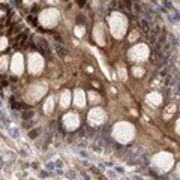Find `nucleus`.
I'll list each match as a JSON object with an SVG mask.
<instances>
[{
  "label": "nucleus",
  "mask_w": 180,
  "mask_h": 180,
  "mask_svg": "<svg viewBox=\"0 0 180 180\" xmlns=\"http://www.w3.org/2000/svg\"><path fill=\"white\" fill-rule=\"evenodd\" d=\"M39 45H41V51H42V54L47 57V59H51V50H50V45H48L47 41L42 39L39 42Z\"/></svg>",
  "instance_id": "nucleus-1"
},
{
  "label": "nucleus",
  "mask_w": 180,
  "mask_h": 180,
  "mask_svg": "<svg viewBox=\"0 0 180 180\" xmlns=\"http://www.w3.org/2000/svg\"><path fill=\"white\" fill-rule=\"evenodd\" d=\"M54 51L57 53V56L60 57V59H65L68 54V51H66V48H63L60 44H54Z\"/></svg>",
  "instance_id": "nucleus-2"
},
{
  "label": "nucleus",
  "mask_w": 180,
  "mask_h": 180,
  "mask_svg": "<svg viewBox=\"0 0 180 180\" xmlns=\"http://www.w3.org/2000/svg\"><path fill=\"white\" fill-rule=\"evenodd\" d=\"M26 38H27V35H26V33H20V35L17 36V39H15V42H17V45H18V47H21V45L24 44V41H26Z\"/></svg>",
  "instance_id": "nucleus-3"
},
{
  "label": "nucleus",
  "mask_w": 180,
  "mask_h": 180,
  "mask_svg": "<svg viewBox=\"0 0 180 180\" xmlns=\"http://www.w3.org/2000/svg\"><path fill=\"white\" fill-rule=\"evenodd\" d=\"M41 134V128H36V129H32L30 132H29V138H30V140H35L36 137H38V135Z\"/></svg>",
  "instance_id": "nucleus-4"
},
{
  "label": "nucleus",
  "mask_w": 180,
  "mask_h": 180,
  "mask_svg": "<svg viewBox=\"0 0 180 180\" xmlns=\"http://www.w3.org/2000/svg\"><path fill=\"white\" fill-rule=\"evenodd\" d=\"M162 2V5L167 8V9H174V5L171 3V0H161Z\"/></svg>",
  "instance_id": "nucleus-5"
},
{
  "label": "nucleus",
  "mask_w": 180,
  "mask_h": 180,
  "mask_svg": "<svg viewBox=\"0 0 180 180\" xmlns=\"http://www.w3.org/2000/svg\"><path fill=\"white\" fill-rule=\"evenodd\" d=\"M140 24H141V27H143V30H144V32H149L150 30V27H149V24H147L146 20H141Z\"/></svg>",
  "instance_id": "nucleus-6"
},
{
  "label": "nucleus",
  "mask_w": 180,
  "mask_h": 180,
  "mask_svg": "<svg viewBox=\"0 0 180 180\" xmlns=\"http://www.w3.org/2000/svg\"><path fill=\"white\" fill-rule=\"evenodd\" d=\"M33 117V111H24L23 113V119L24 120H29V119Z\"/></svg>",
  "instance_id": "nucleus-7"
},
{
  "label": "nucleus",
  "mask_w": 180,
  "mask_h": 180,
  "mask_svg": "<svg viewBox=\"0 0 180 180\" xmlns=\"http://www.w3.org/2000/svg\"><path fill=\"white\" fill-rule=\"evenodd\" d=\"M27 20H29V23H32L33 26H36V24H38V21H36V18L33 17V15H29V17H27Z\"/></svg>",
  "instance_id": "nucleus-8"
},
{
  "label": "nucleus",
  "mask_w": 180,
  "mask_h": 180,
  "mask_svg": "<svg viewBox=\"0 0 180 180\" xmlns=\"http://www.w3.org/2000/svg\"><path fill=\"white\" fill-rule=\"evenodd\" d=\"M9 132L12 134V137H14V138H18V135H20V134H18V131H17V129H14V128H9Z\"/></svg>",
  "instance_id": "nucleus-9"
},
{
  "label": "nucleus",
  "mask_w": 180,
  "mask_h": 180,
  "mask_svg": "<svg viewBox=\"0 0 180 180\" xmlns=\"http://www.w3.org/2000/svg\"><path fill=\"white\" fill-rule=\"evenodd\" d=\"M84 21H86V20H84V17H83V15L77 17V24H84Z\"/></svg>",
  "instance_id": "nucleus-10"
},
{
  "label": "nucleus",
  "mask_w": 180,
  "mask_h": 180,
  "mask_svg": "<svg viewBox=\"0 0 180 180\" xmlns=\"http://www.w3.org/2000/svg\"><path fill=\"white\" fill-rule=\"evenodd\" d=\"M54 167H56V168H62V167H63V162L60 161V159H57L56 164H54Z\"/></svg>",
  "instance_id": "nucleus-11"
},
{
  "label": "nucleus",
  "mask_w": 180,
  "mask_h": 180,
  "mask_svg": "<svg viewBox=\"0 0 180 180\" xmlns=\"http://www.w3.org/2000/svg\"><path fill=\"white\" fill-rule=\"evenodd\" d=\"M47 168H48V170H51V171H53V170H54V168H56V167H54V164H53V162H48V164H47Z\"/></svg>",
  "instance_id": "nucleus-12"
},
{
  "label": "nucleus",
  "mask_w": 180,
  "mask_h": 180,
  "mask_svg": "<svg viewBox=\"0 0 180 180\" xmlns=\"http://www.w3.org/2000/svg\"><path fill=\"white\" fill-rule=\"evenodd\" d=\"M78 153L81 155L83 158H89V155H87V152H84V150H78Z\"/></svg>",
  "instance_id": "nucleus-13"
},
{
  "label": "nucleus",
  "mask_w": 180,
  "mask_h": 180,
  "mask_svg": "<svg viewBox=\"0 0 180 180\" xmlns=\"http://www.w3.org/2000/svg\"><path fill=\"white\" fill-rule=\"evenodd\" d=\"M0 86H2V87H6V86H8V80H0Z\"/></svg>",
  "instance_id": "nucleus-14"
},
{
  "label": "nucleus",
  "mask_w": 180,
  "mask_h": 180,
  "mask_svg": "<svg viewBox=\"0 0 180 180\" xmlns=\"http://www.w3.org/2000/svg\"><path fill=\"white\" fill-rule=\"evenodd\" d=\"M125 3H126V8H128V9L132 8V2H131V0H125Z\"/></svg>",
  "instance_id": "nucleus-15"
},
{
  "label": "nucleus",
  "mask_w": 180,
  "mask_h": 180,
  "mask_svg": "<svg viewBox=\"0 0 180 180\" xmlns=\"http://www.w3.org/2000/svg\"><path fill=\"white\" fill-rule=\"evenodd\" d=\"M56 174H57V176H62V174H63L62 168H56Z\"/></svg>",
  "instance_id": "nucleus-16"
},
{
  "label": "nucleus",
  "mask_w": 180,
  "mask_h": 180,
  "mask_svg": "<svg viewBox=\"0 0 180 180\" xmlns=\"http://www.w3.org/2000/svg\"><path fill=\"white\" fill-rule=\"evenodd\" d=\"M77 2H78V5H80V6H84L87 0H77Z\"/></svg>",
  "instance_id": "nucleus-17"
},
{
  "label": "nucleus",
  "mask_w": 180,
  "mask_h": 180,
  "mask_svg": "<svg viewBox=\"0 0 180 180\" xmlns=\"http://www.w3.org/2000/svg\"><path fill=\"white\" fill-rule=\"evenodd\" d=\"M108 174L110 177H116V171H108Z\"/></svg>",
  "instance_id": "nucleus-18"
},
{
  "label": "nucleus",
  "mask_w": 180,
  "mask_h": 180,
  "mask_svg": "<svg viewBox=\"0 0 180 180\" xmlns=\"http://www.w3.org/2000/svg\"><path fill=\"white\" fill-rule=\"evenodd\" d=\"M41 177H48V173L47 171H42V173H41Z\"/></svg>",
  "instance_id": "nucleus-19"
},
{
  "label": "nucleus",
  "mask_w": 180,
  "mask_h": 180,
  "mask_svg": "<svg viewBox=\"0 0 180 180\" xmlns=\"http://www.w3.org/2000/svg\"><path fill=\"white\" fill-rule=\"evenodd\" d=\"M150 2H152L153 5H158V0H150Z\"/></svg>",
  "instance_id": "nucleus-20"
},
{
  "label": "nucleus",
  "mask_w": 180,
  "mask_h": 180,
  "mask_svg": "<svg viewBox=\"0 0 180 180\" xmlns=\"http://www.w3.org/2000/svg\"><path fill=\"white\" fill-rule=\"evenodd\" d=\"M0 167H3V159L0 158Z\"/></svg>",
  "instance_id": "nucleus-21"
},
{
  "label": "nucleus",
  "mask_w": 180,
  "mask_h": 180,
  "mask_svg": "<svg viewBox=\"0 0 180 180\" xmlns=\"http://www.w3.org/2000/svg\"><path fill=\"white\" fill-rule=\"evenodd\" d=\"M0 108H2V102H0Z\"/></svg>",
  "instance_id": "nucleus-22"
}]
</instances>
